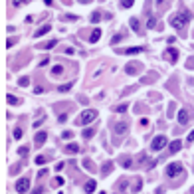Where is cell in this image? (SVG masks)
Instances as JSON below:
<instances>
[{"label": "cell", "instance_id": "1", "mask_svg": "<svg viewBox=\"0 0 194 194\" xmlns=\"http://www.w3.org/2000/svg\"><path fill=\"white\" fill-rule=\"evenodd\" d=\"M188 22H190V14H188V12H178V14H174V16L170 18V24H172L174 28H178V30L184 28Z\"/></svg>", "mask_w": 194, "mask_h": 194}, {"label": "cell", "instance_id": "2", "mask_svg": "<svg viewBox=\"0 0 194 194\" xmlns=\"http://www.w3.org/2000/svg\"><path fill=\"white\" fill-rule=\"evenodd\" d=\"M164 174H166V176H178V174L184 176V168H182L180 162H170V164L164 168Z\"/></svg>", "mask_w": 194, "mask_h": 194}, {"label": "cell", "instance_id": "3", "mask_svg": "<svg viewBox=\"0 0 194 194\" xmlns=\"http://www.w3.org/2000/svg\"><path fill=\"white\" fill-rule=\"evenodd\" d=\"M93 119H97V109H85V111L79 115L77 123H81V125H87V123H91Z\"/></svg>", "mask_w": 194, "mask_h": 194}, {"label": "cell", "instance_id": "4", "mask_svg": "<svg viewBox=\"0 0 194 194\" xmlns=\"http://www.w3.org/2000/svg\"><path fill=\"white\" fill-rule=\"evenodd\" d=\"M166 143H168V141H166L164 135H156L155 139H153V143H151V147H153V151H162Z\"/></svg>", "mask_w": 194, "mask_h": 194}, {"label": "cell", "instance_id": "5", "mask_svg": "<svg viewBox=\"0 0 194 194\" xmlns=\"http://www.w3.org/2000/svg\"><path fill=\"white\" fill-rule=\"evenodd\" d=\"M125 72H127L129 75H137V73L143 72V64H139V62H131V64H127Z\"/></svg>", "mask_w": 194, "mask_h": 194}, {"label": "cell", "instance_id": "6", "mask_svg": "<svg viewBox=\"0 0 194 194\" xmlns=\"http://www.w3.org/2000/svg\"><path fill=\"white\" fill-rule=\"evenodd\" d=\"M28 188H30V180H28V178H20V180H16V192L24 194V192H28Z\"/></svg>", "mask_w": 194, "mask_h": 194}, {"label": "cell", "instance_id": "7", "mask_svg": "<svg viewBox=\"0 0 194 194\" xmlns=\"http://www.w3.org/2000/svg\"><path fill=\"white\" fill-rule=\"evenodd\" d=\"M141 52H145L143 46H135V48H127V50H117V54H125V56H137Z\"/></svg>", "mask_w": 194, "mask_h": 194}, {"label": "cell", "instance_id": "8", "mask_svg": "<svg viewBox=\"0 0 194 194\" xmlns=\"http://www.w3.org/2000/svg\"><path fill=\"white\" fill-rule=\"evenodd\" d=\"M164 58H168L170 64H176V60H178V50H176V48H166Z\"/></svg>", "mask_w": 194, "mask_h": 194}, {"label": "cell", "instance_id": "9", "mask_svg": "<svg viewBox=\"0 0 194 194\" xmlns=\"http://www.w3.org/2000/svg\"><path fill=\"white\" fill-rule=\"evenodd\" d=\"M188 121H190L188 109H180V111H178V123H180V125H186Z\"/></svg>", "mask_w": 194, "mask_h": 194}, {"label": "cell", "instance_id": "10", "mask_svg": "<svg viewBox=\"0 0 194 194\" xmlns=\"http://www.w3.org/2000/svg\"><path fill=\"white\" fill-rule=\"evenodd\" d=\"M180 149H182V141H178V139H176V141H172V143H170L168 153H170V155H174V153H178Z\"/></svg>", "mask_w": 194, "mask_h": 194}, {"label": "cell", "instance_id": "11", "mask_svg": "<svg viewBox=\"0 0 194 194\" xmlns=\"http://www.w3.org/2000/svg\"><path fill=\"white\" fill-rule=\"evenodd\" d=\"M46 139H48V135H46L44 131H40L38 135L34 137V143H36V147H40V145H44V143H46Z\"/></svg>", "mask_w": 194, "mask_h": 194}, {"label": "cell", "instance_id": "12", "mask_svg": "<svg viewBox=\"0 0 194 194\" xmlns=\"http://www.w3.org/2000/svg\"><path fill=\"white\" fill-rule=\"evenodd\" d=\"M127 127H129V125H127L125 121L117 123V125H115V133H117V135H125V133H127Z\"/></svg>", "mask_w": 194, "mask_h": 194}, {"label": "cell", "instance_id": "13", "mask_svg": "<svg viewBox=\"0 0 194 194\" xmlns=\"http://www.w3.org/2000/svg\"><path fill=\"white\" fill-rule=\"evenodd\" d=\"M50 30H52V26H50V24H46V26H42V28L36 30V34H34V36H36V38H42V36H46Z\"/></svg>", "mask_w": 194, "mask_h": 194}, {"label": "cell", "instance_id": "14", "mask_svg": "<svg viewBox=\"0 0 194 194\" xmlns=\"http://www.w3.org/2000/svg\"><path fill=\"white\" fill-rule=\"evenodd\" d=\"M99 38H101V30H99V28H95V30L91 32V36H89V42H91V44H95Z\"/></svg>", "mask_w": 194, "mask_h": 194}, {"label": "cell", "instance_id": "15", "mask_svg": "<svg viewBox=\"0 0 194 194\" xmlns=\"http://www.w3.org/2000/svg\"><path fill=\"white\" fill-rule=\"evenodd\" d=\"M93 190H95V180H89V182L85 184V192H87V194H91Z\"/></svg>", "mask_w": 194, "mask_h": 194}, {"label": "cell", "instance_id": "16", "mask_svg": "<svg viewBox=\"0 0 194 194\" xmlns=\"http://www.w3.org/2000/svg\"><path fill=\"white\" fill-rule=\"evenodd\" d=\"M18 85H20V87H28V85H30V77H26V75L20 77L18 79Z\"/></svg>", "mask_w": 194, "mask_h": 194}, {"label": "cell", "instance_id": "17", "mask_svg": "<svg viewBox=\"0 0 194 194\" xmlns=\"http://www.w3.org/2000/svg\"><path fill=\"white\" fill-rule=\"evenodd\" d=\"M56 46H58V40H50L48 44L42 46V50H50V48H56Z\"/></svg>", "mask_w": 194, "mask_h": 194}, {"label": "cell", "instance_id": "18", "mask_svg": "<svg viewBox=\"0 0 194 194\" xmlns=\"http://www.w3.org/2000/svg\"><path fill=\"white\" fill-rule=\"evenodd\" d=\"M111 168H113V162H111V160H107V162H105V166H103L101 170H103V174H109V172H111Z\"/></svg>", "mask_w": 194, "mask_h": 194}, {"label": "cell", "instance_id": "19", "mask_svg": "<svg viewBox=\"0 0 194 194\" xmlns=\"http://www.w3.org/2000/svg\"><path fill=\"white\" fill-rule=\"evenodd\" d=\"M66 151H68V153H79V147L75 145V143H72V145L66 147Z\"/></svg>", "mask_w": 194, "mask_h": 194}, {"label": "cell", "instance_id": "20", "mask_svg": "<svg viewBox=\"0 0 194 194\" xmlns=\"http://www.w3.org/2000/svg\"><path fill=\"white\" fill-rule=\"evenodd\" d=\"M129 24H131V28H133L135 32H139V28H141V26H139V20H137V18H131V22H129Z\"/></svg>", "mask_w": 194, "mask_h": 194}, {"label": "cell", "instance_id": "21", "mask_svg": "<svg viewBox=\"0 0 194 194\" xmlns=\"http://www.w3.org/2000/svg\"><path fill=\"white\" fill-rule=\"evenodd\" d=\"M6 99H8V103H10V105H18V103H20V99H18L16 95H8Z\"/></svg>", "mask_w": 194, "mask_h": 194}, {"label": "cell", "instance_id": "22", "mask_svg": "<svg viewBox=\"0 0 194 194\" xmlns=\"http://www.w3.org/2000/svg\"><path fill=\"white\" fill-rule=\"evenodd\" d=\"M34 160H36V164H38V166H40V164H46V162H48V158H46L44 155H38Z\"/></svg>", "mask_w": 194, "mask_h": 194}, {"label": "cell", "instance_id": "23", "mask_svg": "<svg viewBox=\"0 0 194 194\" xmlns=\"http://www.w3.org/2000/svg\"><path fill=\"white\" fill-rule=\"evenodd\" d=\"M99 20H101V12H93V14H91V22H93V24H97Z\"/></svg>", "mask_w": 194, "mask_h": 194}, {"label": "cell", "instance_id": "24", "mask_svg": "<svg viewBox=\"0 0 194 194\" xmlns=\"http://www.w3.org/2000/svg\"><path fill=\"white\" fill-rule=\"evenodd\" d=\"M62 73H64V68H62V66H56V68L52 70V75H62Z\"/></svg>", "mask_w": 194, "mask_h": 194}, {"label": "cell", "instance_id": "25", "mask_svg": "<svg viewBox=\"0 0 194 194\" xmlns=\"http://www.w3.org/2000/svg\"><path fill=\"white\" fill-rule=\"evenodd\" d=\"M93 135H95V129H85V131H83V137H85V139H91Z\"/></svg>", "mask_w": 194, "mask_h": 194}, {"label": "cell", "instance_id": "26", "mask_svg": "<svg viewBox=\"0 0 194 194\" xmlns=\"http://www.w3.org/2000/svg\"><path fill=\"white\" fill-rule=\"evenodd\" d=\"M62 184H64V178H62V176H58V178L52 180V186H54V188H56V186H62Z\"/></svg>", "mask_w": 194, "mask_h": 194}, {"label": "cell", "instance_id": "27", "mask_svg": "<svg viewBox=\"0 0 194 194\" xmlns=\"http://www.w3.org/2000/svg\"><path fill=\"white\" fill-rule=\"evenodd\" d=\"M141 186H143V180H141V178H137V182L133 184V192H139V190H141Z\"/></svg>", "mask_w": 194, "mask_h": 194}, {"label": "cell", "instance_id": "28", "mask_svg": "<svg viewBox=\"0 0 194 194\" xmlns=\"http://www.w3.org/2000/svg\"><path fill=\"white\" fill-rule=\"evenodd\" d=\"M133 4H135V0H123V2H121V6H123V8H131Z\"/></svg>", "mask_w": 194, "mask_h": 194}, {"label": "cell", "instance_id": "29", "mask_svg": "<svg viewBox=\"0 0 194 194\" xmlns=\"http://www.w3.org/2000/svg\"><path fill=\"white\" fill-rule=\"evenodd\" d=\"M18 155L26 156V155H28V147H20V149H18Z\"/></svg>", "mask_w": 194, "mask_h": 194}, {"label": "cell", "instance_id": "30", "mask_svg": "<svg viewBox=\"0 0 194 194\" xmlns=\"http://www.w3.org/2000/svg\"><path fill=\"white\" fill-rule=\"evenodd\" d=\"M14 139H22V129H14Z\"/></svg>", "mask_w": 194, "mask_h": 194}, {"label": "cell", "instance_id": "31", "mask_svg": "<svg viewBox=\"0 0 194 194\" xmlns=\"http://www.w3.org/2000/svg\"><path fill=\"white\" fill-rule=\"evenodd\" d=\"M121 164H123L125 168H129V166H131V158H123V162H121Z\"/></svg>", "mask_w": 194, "mask_h": 194}, {"label": "cell", "instance_id": "32", "mask_svg": "<svg viewBox=\"0 0 194 194\" xmlns=\"http://www.w3.org/2000/svg\"><path fill=\"white\" fill-rule=\"evenodd\" d=\"M14 44H16V38H10L8 42H6V48H12Z\"/></svg>", "mask_w": 194, "mask_h": 194}, {"label": "cell", "instance_id": "33", "mask_svg": "<svg viewBox=\"0 0 194 194\" xmlns=\"http://www.w3.org/2000/svg\"><path fill=\"white\" fill-rule=\"evenodd\" d=\"M72 87V83H66V85H60V91H68Z\"/></svg>", "mask_w": 194, "mask_h": 194}, {"label": "cell", "instance_id": "34", "mask_svg": "<svg viewBox=\"0 0 194 194\" xmlns=\"http://www.w3.org/2000/svg\"><path fill=\"white\" fill-rule=\"evenodd\" d=\"M123 111H127V105H125V103H123V105H119V107H117V113H123Z\"/></svg>", "mask_w": 194, "mask_h": 194}, {"label": "cell", "instance_id": "35", "mask_svg": "<svg viewBox=\"0 0 194 194\" xmlns=\"http://www.w3.org/2000/svg\"><path fill=\"white\" fill-rule=\"evenodd\" d=\"M125 186H127V180H121V182H119V184H117V188H119V190H123V188H125Z\"/></svg>", "mask_w": 194, "mask_h": 194}, {"label": "cell", "instance_id": "36", "mask_svg": "<svg viewBox=\"0 0 194 194\" xmlns=\"http://www.w3.org/2000/svg\"><path fill=\"white\" fill-rule=\"evenodd\" d=\"M155 18H149V22H147V26H149V28H155Z\"/></svg>", "mask_w": 194, "mask_h": 194}, {"label": "cell", "instance_id": "37", "mask_svg": "<svg viewBox=\"0 0 194 194\" xmlns=\"http://www.w3.org/2000/svg\"><path fill=\"white\" fill-rule=\"evenodd\" d=\"M70 137H73V133L72 131H64V139H70Z\"/></svg>", "mask_w": 194, "mask_h": 194}, {"label": "cell", "instance_id": "38", "mask_svg": "<svg viewBox=\"0 0 194 194\" xmlns=\"http://www.w3.org/2000/svg\"><path fill=\"white\" fill-rule=\"evenodd\" d=\"M123 40V36H113V40H111V44H117V42H121Z\"/></svg>", "mask_w": 194, "mask_h": 194}, {"label": "cell", "instance_id": "39", "mask_svg": "<svg viewBox=\"0 0 194 194\" xmlns=\"http://www.w3.org/2000/svg\"><path fill=\"white\" fill-rule=\"evenodd\" d=\"M48 64H50V58H44V60L40 62V66H48Z\"/></svg>", "mask_w": 194, "mask_h": 194}, {"label": "cell", "instance_id": "40", "mask_svg": "<svg viewBox=\"0 0 194 194\" xmlns=\"http://www.w3.org/2000/svg\"><path fill=\"white\" fill-rule=\"evenodd\" d=\"M22 4H26V0H14V6H22Z\"/></svg>", "mask_w": 194, "mask_h": 194}, {"label": "cell", "instance_id": "41", "mask_svg": "<svg viewBox=\"0 0 194 194\" xmlns=\"http://www.w3.org/2000/svg\"><path fill=\"white\" fill-rule=\"evenodd\" d=\"M188 68H190V70H194V58H190V60H188Z\"/></svg>", "mask_w": 194, "mask_h": 194}, {"label": "cell", "instance_id": "42", "mask_svg": "<svg viewBox=\"0 0 194 194\" xmlns=\"http://www.w3.org/2000/svg\"><path fill=\"white\" fill-rule=\"evenodd\" d=\"M192 141H194V131L190 133V135H188V143H192Z\"/></svg>", "mask_w": 194, "mask_h": 194}, {"label": "cell", "instance_id": "43", "mask_svg": "<svg viewBox=\"0 0 194 194\" xmlns=\"http://www.w3.org/2000/svg\"><path fill=\"white\" fill-rule=\"evenodd\" d=\"M44 2H46L48 6H52V4H54V0H44Z\"/></svg>", "mask_w": 194, "mask_h": 194}, {"label": "cell", "instance_id": "44", "mask_svg": "<svg viewBox=\"0 0 194 194\" xmlns=\"http://www.w3.org/2000/svg\"><path fill=\"white\" fill-rule=\"evenodd\" d=\"M77 2H81V4H89L91 0H77Z\"/></svg>", "mask_w": 194, "mask_h": 194}, {"label": "cell", "instance_id": "45", "mask_svg": "<svg viewBox=\"0 0 194 194\" xmlns=\"http://www.w3.org/2000/svg\"><path fill=\"white\" fill-rule=\"evenodd\" d=\"M162 2H164V0H158V4H162Z\"/></svg>", "mask_w": 194, "mask_h": 194}, {"label": "cell", "instance_id": "46", "mask_svg": "<svg viewBox=\"0 0 194 194\" xmlns=\"http://www.w3.org/2000/svg\"><path fill=\"white\" fill-rule=\"evenodd\" d=\"M101 194H105V192H101Z\"/></svg>", "mask_w": 194, "mask_h": 194}]
</instances>
